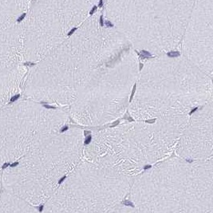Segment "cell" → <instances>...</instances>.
<instances>
[{
    "mask_svg": "<svg viewBox=\"0 0 213 213\" xmlns=\"http://www.w3.org/2000/svg\"><path fill=\"white\" fill-rule=\"evenodd\" d=\"M118 123H119V121H118V120H117V121H116V122L114 123V124H113V125L112 126H111V128H113V127H115V126H117V124H118Z\"/></svg>",
    "mask_w": 213,
    "mask_h": 213,
    "instance_id": "21",
    "label": "cell"
},
{
    "mask_svg": "<svg viewBox=\"0 0 213 213\" xmlns=\"http://www.w3.org/2000/svg\"><path fill=\"white\" fill-rule=\"evenodd\" d=\"M77 29H78V28H77V27H74V28H73V29H72V30H70V31H69V32L68 33V36H70V35H71V34H72L73 33H74V31H75V30H77Z\"/></svg>",
    "mask_w": 213,
    "mask_h": 213,
    "instance_id": "14",
    "label": "cell"
},
{
    "mask_svg": "<svg viewBox=\"0 0 213 213\" xmlns=\"http://www.w3.org/2000/svg\"><path fill=\"white\" fill-rule=\"evenodd\" d=\"M130 187L125 177L82 167L57 187L42 213H107L127 198Z\"/></svg>",
    "mask_w": 213,
    "mask_h": 213,
    "instance_id": "2",
    "label": "cell"
},
{
    "mask_svg": "<svg viewBox=\"0 0 213 213\" xmlns=\"http://www.w3.org/2000/svg\"><path fill=\"white\" fill-rule=\"evenodd\" d=\"M24 58L23 30L22 24H14L0 32V74L19 66Z\"/></svg>",
    "mask_w": 213,
    "mask_h": 213,
    "instance_id": "4",
    "label": "cell"
},
{
    "mask_svg": "<svg viewBox=\"0 0 213 213\" xmlns=\"http://www.w3.org/2000/svg\"><path fill=\"white\" fill-rule=\"evenodd\" d=\"M197 109H198V108H194V109H192V110H191V112L189 113V114H190V115H191V114H192L194 112H196V111L197 110Z\"/></svg>",
    "mask_w": 213,
    "mask_h": 213,
    "instance_id": "18",
    "label": "cell"
},
{
    "mask_svg": "<svg viewBox=\"0 0 213 213\" xmlns=\"http://www.w3.org/2000/svg\"><path fill=\"white\" fill-rule=\"evenodd\" d=\"M67 129H68V127H67V126H64V127H63V129H62L61 130H60V132H61V133H64V132L66 131Z\"/></svg>",
    "mask_w": 213,
    "mask_h": 213,
    "instance_id": "17",
    "label": "cell"
},
{
    "mask_svg": "<svg viewBox=\"0 0 213 213\" xmlns=\"http://www.w3.org/2000/svg\"><path fill=\"white\" fill-rule=\"evenodd\" d=\"M102 6H103V1H101H101L99 2V3H98V7H102Z\"/></svg>",
    "mask_w": 213,
    "mask_h": 213,
    "instance_id": "20",
    "label": "cell"
},
{
    "mask_svg": "<svg viewBox=\"0 0 213 213\" xmlns=\"http://www.w3.org/2000/svg\"><path fill=\"white\" fill-rule=\"evenodd\" d=\"M142 68H143V64H142V63H141V64H140V70H141Z\"/></svg>",
    "mask_w": 213,
    "mask_h": 213,
    "instance_id": "23",
    "label": "cell"
},
{
    "mask_svg": "<svg viewBox=\"0 0 213 213\" xmlns=\"http://www.w3.org/2000/svg\"><path fill=\"white\" fill-rule=\"evenodd\" d=\"M156 120V119H152V120H147V123H150V124H152V123H154V121Z\"/></svg>",
    "mask_w": 213,
    "mask_h": 213,
    "instance_id": "19",
    "label": "cell"
},
{
    "mask_svg": "<svg viewBox=\"0 0 213 213\" xmlns=\"http://www.w3.org/2000/svg\"><path fill=\"white\" fill-rule=\"evenodd\" d=\"M91 140H92V136L90 135L88 136L86 138H85V145H88L90 144V143L91 142Z\"/></svg>",
    "mask_w": 213,
    "mask_h": 213,
    "instance_id": "12",
    "label": "cell"
},
{
    "mask_svg": "<svg viewBox=\"0 0 213 213\" xmlns=\"http://www.w3.org/2000/svg\"><path fill=\"white\" fill-rule=\"evenodd\" d=\"M27 2L21 1H0V32L9 29L15 24L18 18L20 17L27 7Z\"/></svg>",
    "mask_w": 213,
    "mask_h": 213,
    "instance_id": "6",
    "label": "cell"
},
{
    "mask_svg": "<svg viewBox=\"0 0 213 213\" xmlns=\"http://www.w3.org/2000/svg\"><path fill=\"white\" fill-rule=\"evenodd\" d=\"M100 25L101 27L104 26V20H103V15H101L100 17Z\"/></svg>",
    "mask_w": 213,
    "mask_h": 213,
    "instance_id": "15",
    "label": "cell"
},
{
    "mask_svg": "<svg viewBox=\"0 0 213 213\" xmlns=\"http://www.w3.org/2000/svg\"><path fill=\"white\" fill-rule=\"evenodd\" d=\"M97 6H94V7H93V8H92V10L90 11V14H93V13H94V11L97 10Z\"/></svg>",
    "mask_w": 213,
    "mask_h": 213,
    "instance_id": "16",
    "label": "cell"
},
{
    "mask_svg": "<svg viewBox=\"0 0 213 213\" xmlns=\"http://www.w3.org/2000/svg\"><path fill=\"white\" fill-rule=\"evenodd\" d=\"M91 133L90 131H85V132H84V133H85V135H87L88 133Z\"/></svg>",
    "mask_w": 213,
    "mask_h": 213,
    "instance_id": "22",
    "label": "cell"
},
{
    "mask_svg": "<svg viewBox=\"0 0 213 213\" xmlns=\"http://www.w3.org/2000/svg\"><path fill=\"white\" fill-rule=\"evenodd\" d=\"M1 187H2V184H1V179H0V194H1Z\"/></svg>",
    "mask_w": 213,
    "mask_h": 213,
    "instance_id": "24",
    "label": "cell"
},
{
    "mask_svg": "<svg viewBox=\"0 0 213 213\" xmlns=\"http://www.w3.org/2000/svg\"><path fill=\"white\" fill-rule=\"evenodd\" d=\"M34 107L16 101L0 110V168L16 162L31 149L39 136L41 122Z\"/></svg>",
    "mask_w": 213,
    "mask_h": 213,
    "instance_id": "3",
    "label": "cell"
},
{
    "mask_svg": "<svg viewBox=\"0 0 213 213\" xmlns=\"http://www.w3.org/2000/svg\"><path fill=\"white\" fill-rule=\"evenodd\" d=\"M0 213H39L34 206L3 191L0 194Z\"/></svg>",
    "mask_w": 213,
    "mask_h": 213,
    "instance_id": "7",
    "label": "cell"
},
{
    "mask_svg": "<svg viewBox=\"0 0 213 213\" xmlns=\"http://www.w3.org/2000/svg\"><path fill=\"white\" fill-rule=\"evenodd\" d=\"M105 24H106V26L107 27H113V24L111 23V22L108 21V20H106V22H105Z\"/></svg>",
    "mask_w": 213,
    "mask_h": 213,
    "instance_id": "13",
    "label": "cell"
},
{
    "mask_svg": "<svg viewBox=\"0 0 213 213\" xmlns=\"http://www.w3.org/2000/svg\"><path fill=\"white\" fill-rule=\"evenodd\" d=\"M167 55L170 58H176V57H179L180 55V53L179 51H171L167 53Z\"/></svg>",
    "mask_w": 213,
    "mask_h": 213,
    "instance_id": "10",
    "label": "cell"
},
{
    "mask_svg": "<svg viewBox=\"0 0 213 213\" xmlns=\"http://www.w3.org/2000/svg\"><path fill=\"white\" fill-rule=\"evenodd\" d=\"M23 69L18 66L0 74V107L15 95L22 85Z\"/></svg>",
    "mask_w": 213,
    "mask_h": 213,
    "instance_id": "5",
    "label": "cell"
},
{
    "mask_svg": "<svg viewBox=\"0 0 213 213\" xmlns=\"http://www.w3.org/2000/svg\"><path fill=\"white\" fill-rule=\"evenodd\" d=\"M141 58H149V57H152V54L149 52L146 51V50H142L141 53H138Z\"/></svg>",
    "mask_w": 213,
    "mask_h": 213,
    "instance_id": "9",
    "label": "cell"
},
{
    "mask_svg": "<svg viewBox=\"0 0 213 213\" xmlns=\"http://www.w3.org/2000/svg\"><path fill=\"white\" fill-rule=\"evenodd\" d=\"M107 213H139V212L125 199L121 203L111 209Z\"/></svg>",
    "mask_w": 213,
    "mask_h": 213,
    "instance_id": "8",
    "label": "cell"
},
{
    "mask_svg": "<svg viewBox=\"0 0 213 213\" xmlns=\"http://www.w3.org/2000/svg\"><path fill=\"white\" fill-rule=\"evenodd\" d=\"M136 89V84H135L134 85H133V90H132L131 96H130V98H129V101H132V100H133V96H134V93H135Z\"/></svg>",
    "mask_w": 213,
    "mask_h": 213,
    "instance_id": "11",
    "label": "cell"
},
{
    "mask_svg": "<svg viewBox=\"0 0 213 213\" xmlns=\"http://www.w3.org/2000/svg\"><path fill=\"white\" fill-rule=\"evenodd\" d=\"M126 200L139 213H213L211 170L167 164L136 180Z\"/></svg>",
    "mask_w": 213,
    "mask_h": 213,
    "instance_id": "1",
    "label": "cell"
}]
</instances>
